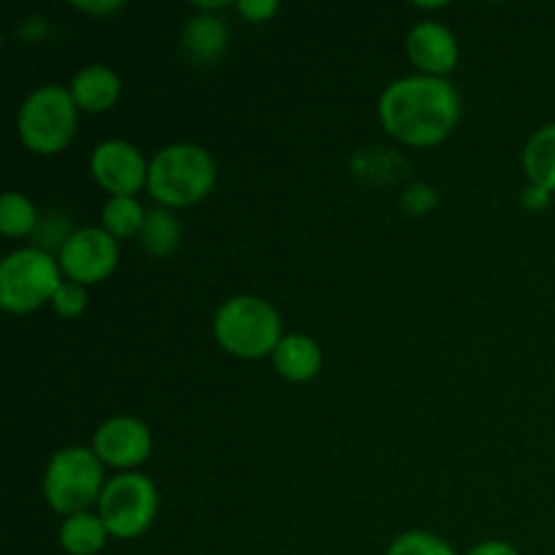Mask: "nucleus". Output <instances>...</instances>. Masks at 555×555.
Instances as JSON below:
<instances>
[{"instance_id":"cd10ccee","label":"nucleus","mask_w":555,"mask_h":555,"mask_svg":"<svg viewBox=\"0 0 555 555\" xmlns=\"http://www.w3.org/2000/svg\"><path fill=\"white\" fill-rule=\"evenodd\" d=\"M466 555H520V551L515 545H509V542L488 540V542H480L477 547H472Z\"/></svg>"},{"instance_id":"f8f14e48","label":"nucleus","mask_w":555,"mask_h":555,"mask_svg":"<svg viewBox=\"0 0 555 555\" xmlns=\"http://www.w3.org/2000/svg\"><path fill=\"white\" fill-rule=\"evenodd\" d=\"M228 49V27L217 14L195 11L182 30V52L198 68H211Z\"/></svg>"},{"instance_id":"20e7f679","label":"nucleus","mask_w":555,"mask_h":555,"mask_svg":"<svg viewBox=\"0 0 555 555\" xmlns=\"http://www.w3.org/2000/svg\"><path fill=\"white\" fill-rule=\"evenodd\" d=\"M103 464L95 450L85 444H68L49 459L43 472V499L63 518L90 513L92 504L101 502L106 488Z\"/></svg>"},{"instance_id":"f3484780","label":"nucleus","mask_w":555,"mask_h":555,"mask_svg":"<svg viewBox=\"0 0 555 555\" xmlns=\"http://www.w3.org/2000/svg\"><path fill=\"white\" fill-rule=\"evenodd\" d=\"M350 168L366 184H393L406 173V160L396 150L372 146V150H358Z\"/></svg>"},{"instance_id":"6ab92c4d","label":"nucleus","mask_w":555,"mask_h":555,"mask_svg":"<svg viewBox=\"0 0 555 555\" xmlns=\"http://www.w3.org/2000/svg\"><path fill=\"white\" fill-rule=\"evenodd\" d=\"M146 209L135 198H108L101 209V228L114 238H139Z\"/></svg>"},{"instance_id":"7ed1b4c3","label":"nucleus","mask_w":555,"mask_h":555,"mask_svg":"<svg viewBox=\"0 0 555 555\" xmlns=\"http://www.w3.org/2000/svg\"><path fill=\"white\" fill-rule=\"evenodd\" d=\"M215 339L231 356L255 361L274 356L282 341V318L271 301L260 296H233L215 314Z\"/></svg>"},{"instance_id":"6e6552de","label":"nucleus","mask_w":555,"mask_h":555,"mask_svg":"<svg viewBox=\"0 0 555 555\" xmlns=\"http://www.w3.org/2000/svg\"><path fill=\"white\" fill-rule=\"evenodd\" d=\"M57 263L65 280L90 287L114 274L119 263V242L101 225L76 228L60 247Z\"/></svg>"},{"instance_id":"1a4fd4ad","label":"nucleus","mask_w":555,"mask_h":555,"mask_svg":"<svg viewBox=\"0 0 555 555\" xmlns=\"http://www.w3.org/2000/svg\"><path fill=\"white\" fill-rule=\"evenodd\" d=\"M90 171L112 198H133L139 190H146L150 163L130 141L106 139L92 150Z\"/></svg>"},{"instance_id":"423d86ee","label":"nucleus","mask_w":555,"mask_h":555,"mask_svg":"<svg viewBox=\"0 0 555 555\" xmlns=\"http://www.w3.org/2000/svg\"><path fill=\"white\" fill-rule=\"evenodd\" d=\"M63 282V269L52 253L33 244L20 247L0 260V307L9 314H30L52 304Z\"/></svg>"},{"instance_id":"a211bd4d","label":"nucleus","mask_w":555,"mask_h":555,"mask_svg":"<svg viewBox=\"0 0 555 555\" xmlns=\"http://www.w3.org/2000/svg\"><path fill=\"white\" fill-rule=\"evenodd\" d=\"M179 242H182V225L173 211L163 209V206L146 211L139 244L150 258H168L179 247Z\"/></svg>"},{"instance_id":"b1692460","label":"nucleus","mask_w":555,"mask_h":555,"mask_svg":"<svg viewBox=\"0 0 555 555\" xmlns=\"http://www.w3.org/2000/svg\"><path fill=\"white\" fill-rule=\"evenodd\" d=\"M401 206H404L406 215H426V211H431L434 206H437V190L426 182L412 184V188L401 195Z\"/></svg>"},{"instance_id":"2eb2a0df","label":"nucleus","mask_w":555,"mask_h":555,"mask_svg":"<svg viewBox=\"0 0 555 555\" xmlns=\"http://www.w3.org/2000/svg\"><path fill=\"white\" fill-rule=\"evenodd\" d=\"M57 540L68 555H98L106 547L108 529L98 513H79L63 520Z\"/></svg>"},{"instance_id":"ddd939ff","label":"nucleus","mask_w":555,"mask_h":555,"mask_svg":"<svg viewBox=\"0 0 555 555\" xmlns=\"http://www.w3.org/2000/svg\"><path fill=\"white\" fill-rule=\"evenodd\" d=\"M68 92L79 112L103 114L117 106L122 81H119V76L108 65L90 63L76 70L68 85Z\"/></svg>"},{"instance_id":"4468645a","label":"nucleus","mask_w":555,"mask_h":555,"mask_svg":"<svg viewBox=\"0 0 555 555\" xmlns=\"http://www.w3.org/2000/svg\"><path fill=\"white\" fill-rule=\"evenodd\" d=\"M271 361H274L276 374L285 377L287 383H309L323 369V350H320L312 336L285 334L276 345Z\"/></svg>"},{"instance_id":"bb28decb","label":"nucleus","mask_w":555,"mask_h":555,"mask_svg":"<svg viewBox=\"0 0 555 555\" xmlns=\"http://www.w3.org/2000/svg\"><path fill=\"white\" fill-rule=\"evenodd\" d=\"M520 204L531 211H542V209H547V204H551V193H547L545 188H540V184L529 182L526 184L524 195H520Z\"/></svg>"},{"instance_id":"0eeeda50","label":"nucleus","mask_w":555,"mask_h":555,"mask_svg":"<svg viewBox=\"0 0 555 555\" xmlns=\"http://www.w3.org/2000/svg\"><path fill=\"white\" fill-rule=\"evenodd\" d=\"M160 496L152 477L141 472H119L108 477L98 502V515L114 540H135L157 518Z\"/></svg>"},{"instance_id":"f257e3e1","label":"nucleus","mask_w":555,"mask_h":555,"mask_svg":"<svg viewBox=\"0 0 555 555\" xmlns=\"http://www.w3.org/2000/svg\"><path fill=\"white\" fill-rule=\"evenodd\" d=\"M385 133L406 146L442 144L461 117V95L450 79L412 74L390 81L379 95Z\"/></svg>"},{"instance_id":"a878e982","label":"nucleus","mask_w":555,"mask_h":555,"mask_svg":"<svg viewBox=\"0 0 555 555\" xmlns=\"http://www.w3.org/2000/svg\"><path fill=\"white\" fill-rule=\"evenodd\" d=\"M74 9L81 11V14L101 20V16H112L117 14V11H122L125 3L122 0H87V3H74Z\"/></svg>"},{"instance_id":"9b49d317","label":"nucleus","mask_w":555,"mask_h":555,"mask_svg":"<svg viewBox=\"0 0 555 555\" xmlns=\"http://www.w3.org/2000/svg\"><path fill=\"white\" fill-rule=\"evenodd\" d=\"M406 57L421 74L448 79L459 65V41L455 33L442 22H417L406 33Z\"/></svg>"},{"instance_id":"aec40b11","label":"nucleus","mask_w":555,"mask_h":555,"mask_svg":"<svg viewBox=\"0 0 555 555\" xmlns=\"http://www.w3.org/2000/svg\"><path fill=\"white\" fill-rule=\"evenodd\" d=\"M38 209L27 195L14 193H3V201H0V231L3 236L9 238H20V236H33V231L38 228Z\"/></svg>"},{"instance_id":"412c9836","label":"nucleus","mask_w":555,"mask_h":555,"mask_svg":"<svg viewBox=\"0 0 555 555\" xmlns=\"http://www.w3.org/2000/svg\"><path fill=\"white\" fill-rule=\"evenodd\" d=\"M388 555H459L450 542L431 531H404L390 542Z\"/></svg>"},{"instance_id":"dca6fc26","label":"nucleus","mask_w":555,"mask_h":555,"mask_svg":"<svg viewBox=\"0 0 555 555\" xmlns=\"http://www.w3.org/2000/svg\"><path fill=\"white\" fill-rule=\"evenodd\" d=\"M524 171L531 184L555 193V122L537 130L524 150Z\"/></svg>"},{"instance_id":"f03ea898","label":"nucleus","mask_w":555,"mask_h":555,"mask_svg":"<svg viewBox=\"0 0 555 555\" xmlns=\"http://www.w3.org/2000/svg\"><path fill=\"white\" fill-rule=\"evenodd\" d=\"M217 163L211 152L201 144L177 141L155 152L150 160V177H146V193L163 206V209H184L215 190Z\"/></svg>"},{"instance_id":"39448f33","label":"nucleus","mask_w":555,"mask_h":555,"mask_svg":"<svg viewBox=\"0 0 555 555\" xmlns=\"http://www.w3.org/2000/svg\"><path fill=\"white\" fill-rule=\"evenodd\" d=\"M79 125V108L70 98L68 87L43 85L36 87L22 101L16 114V133L22 144L36 155H57L70 144Z\"/></svg>"},{"instance_id":"393cba45","label":"nucleus","mask_w":555,"mask_h":555,"mask_svg":"<svg viewBox=\"0 0 555 555\" xmlns=\"http://www.w3.org/2000/svg\"><path fill=\"white\" fill-rule=\"evenodd\" d=\"M236 9L244 20L258 25V22H269L280 11V3L276 0H238Z\"/></svg>"},{"instance_id":"5701e85b","label":"nucleus","mask_w":555,"mask_h":555,"mask_svg":"<svg viewBox=\"0 0 555 555\" xmlns=\"http://www.w3.org/2000/svg\"><path fill=\"white\" fill-rule=\"evenodd\" d=\"M70 233H74V228L68 225V220H65V217L49 215V217H43V220H38V228L33 231V247L47 249V253L52 247H57V253H60V247L68 242Z\"/></svg>"},{"instance_id":"4be33fe9","label":"nucleus","mask_w":555,"mask_h":555,"mask_svg":"<svg viewBox=\"0 0 555 555\" xmlns=\"http://www.w3.org/2000/svg\"><path fill=\"white\" fill-rule=\"evenodd\" d=\"M87 304H90V293H87V287L65 280L63 285L57 287V293H54V298L49 307H52L54 314H60V318L74 320V318H81V314L87 312Z\"/></svg>"},{"instance_id":"9d476101","label":"nucleus","mask_w":555,"mask_h":555,"mask_svg":"<svg viewBox=\"0 0 555 555\" xmlns=\"http://www.w3.org/2000/svg\"><path fill=\"white\" fill-rule=\"evenodd\" d=\"M92 450L103 466L135 472V466H141L152 455V431L139 417L114 415L92 434Z\"/></svg>"}]
</instances>
